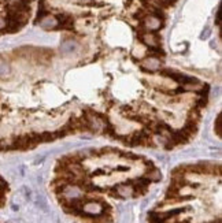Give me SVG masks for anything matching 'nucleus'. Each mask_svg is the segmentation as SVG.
<instances>
[{
	"label": "nucleus",
	"mask_w": 222,
	"mask_h": 223,
	"mask_svg": "<svg viewBox=\"0 0 222 223\" xmlns=\"http://www.w3.org/2000/svg\"><path fill=\"white\" fill-rule=\"evenodd\" d=\"M221 166L197 161L174 168L163 200L148 212V223H221Z\"/></svg>",
	"instance_id": "1"
},
{
	"label": "nucleus",
	"mask_w": 222,
	"mask_h": 223,
	"mask_svg": "<svg viewBox=\"0 0 222 223\" xmlns=\"http://www.w3.org/2000/svg\"><path fill=\"white\" fill-rule=\"evenodd\" d=\"M162 64H163V62H162L160 58L154 56V55H147L144 59H141L140 67H141L143 71H147V73H156V71H160Z\"/></svg>",
	"instance_id": "2"
},
{
	"label": "nucleus",
	"mask_w": 222,
	"mask_h": 223,
	"mask_svg": "<svg viewBox=\"0 0 222 223\" xmlns=\"http://www.w3.org/2000/svg\"><path fill=\"white\" fill-rule=\"evenodd\" d=\"M8 190H10L8 183L0 177V208L4 207V204L7 203V194H8ZM0 223H3V222H0Z\"/></svg>",
	"instance_id": "3"
},
{
	"label": "nucleus",
	"mask_w": 222,
	"mask_h": 223,
	"mask_svg": "<svg viewBox=\"0 0 222 223\" xmlns=\"http://www.w3.org/2000/svg\"><path fill=\"white\" fill-rule=\"evenodd\" d=\"M11 75V66L7 60L0 59V80H6Z\"/></svg>",
	"instance_id": "4"
},
{
	"label": "nucleus",
	"mask_w": 222,
	"mask_h": 223,
	"mask_svg": "<svg viewBox=\"0 0 222 223\" xmlns=\"http://www.w3.org/2000/svg\"><path fill=\"white\" fill-rule=\"evenodd\" d=\"M215 129H217V134L218 137H221V115H218L217 117V123H215Z\"/></svg>",
	"instance_id": "5"
}]
</instances>
